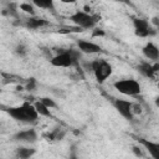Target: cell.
I'll return each instance as SVG.
<instances>
[{
    "label": "cell",
    "mask_w": 159,
    "mask_h": 159,
    "mask_svg": "<svg viewBox=\"0 0 159 159\" xmlns=\"http://www.w3.org/2000/svg\"><path fill=\"white\" fill-rule=\"evenodd\" d=\"M7 116H10L12 119L21 122V123H34L37 120L39 114L30 102H24L21 106H15V107H0Z\"/></svg>",
    "instance_id": "obj_1"
},
{
    "label": "cell",
    "mask_w": 159,
    "mask_h": 159,
    "mask_svg": "<svg viewBox=\"0 0 159 159\" xmlns=\"http://www.w3.org/2000/svg\"><path fill=\"white\" fill-rule=\"evenodd\" d=\"M81 60V52L78 50H62L51 58V65L55 67H72L77 66Z\"/></svg>",
    "instance_id": "obj_2"
},
{
    "label": "cell",
    "mask_w": 159,
    "mask_h": 159,
    "mask_svg": "<svg viewBox=\"0 0 159 159\" xmlns=\"http://www.w3.org/2000/svg\"><path fill=\"white\" fill-rule=\"evenodd\" d=\"M70 20L72 21V24L76 27L81 29L83 31V30H88V29L89 30L94 29L97 25V21H98V16L92 15L83 10H77L72 15H70Z\"/></svg>",
    "instance_id": "obj_3"
},
{
    "label": "cell",
    "mask_w": 159,
    "mask_h": 159,
    "mask_svg": "<svg viewBox=\"0 0 159 159\" xmlns=\"http://www.w3.org/2000/svg\"><path fill=\"white\" fill-rule=\"evenodd\" d=\"M88 70L87 71H92L96 81L98 83H103L108 77L112 76L113 73V67L109 62H107L106 60H94L89 63H87Z\"/></svg>",
    "instance_id": "obj_4"
},
{
    "label": "cell",
    "mask_w": 159,
    "mask_h": 159,
    "mask_svg": "<svg viewBox=\"0 0 159 159\" xmlns=\"http://www.w3.org/2000/svg\"><path fill=\"white\" fill-rule=\"evenodd\" d=\"M113 86L119 93H122L124 96H129V97H135V96L140 94V92H142L140 83L133 78L118 80L113 83Z\"/></svg>",
    "instance_id": "obj_5"
},
{
    "label": "cell",
    "mask_w": 159,
    "mask_h": 159,
    "mask_svg": "<svg viewBox=\"0 0 159 159\" xmlns=\"http://www.w3.org/2000/svg\"><path fill=\"white\" fill-rule=\"evenodd\" d=\"M133 26H134V34L138 37H149L155 34L153 31L152 25L148 20L142 19V17H134L133 19Z\"/></svg>",
    "instance_id": "obj_6"
},
{
    "label": "cell",
    "mask_w": 159,
    "mask_h": 159,
    "mask_svg": "<svg viewBox=\"0 0 159 159\" xmlns=\"http://www.w3.org/2000/svg\"><path fill=\"white\" fill-rule=\"evenodd\" d=\"M113 106L117 109V112L125 118L127 120H132L134 118L133 114V102L128 101V99H122V98H117L113 101Z\"/></svg>",
    "instance_id": "obj_7"
},
{
    "label": "cell",
    "mask_w": 159,
    "mask_h": 159,
    "mask_svg": "<svg viewBox=\"0 0 159 159\" xmlns=\"http://www.w3.org/2000/svg\"><path fill=\"white\" fill-rule=\"evenodd\" d=\"M77 47L81 53H86V55H94L102 52V47L99 45L87 40H77Z\"/></svg>",
    "instance_id": "obj_8"
},
{
    "label": "cell",
    "mask_w": 159,
    "mask_h": 159,
    "mask_svg": "<svg viewBox=\"0 0 159 159\" xmlns=\"http://www.w3.org/2000/svg\"><path fill=\"white\" fill-rule=\"evenodd\" d=\"M159 70V65L158 62L155 63H150L148 61H143L138 65V71L144 76V77H148V78H154L157 72Z\"/></svg>",
    "instance_id": "obj_9"
},
{
    "label": "cell",
    "mask_w": 159,
    "mask_h": 159,
    "mask_svg": "<svg viewBox=\"0 0 159 159\" xmlns=\"http://www.w3.org/2000/svg\"><path fill=\"white\" fill-rule=\"evenodd\" d=\"M14 140L22 143H34L37 140V132L35 129H25L14 134Z\"/></svg>",
    "instance_id": "obj_10"
},
{
    "label": "cell",
    "mask_w": 159,
    "mask_h": 159,
    "mask_svg": "<svg viewBox=\"0 0 159 159\" xmlns=\"http://www.w3.org/2000/svg\"><path fill=\"white\" fill-rule=\"evenodd\" d=\"M138 142L149 153V155H150L152 159H159V143L152 142V140L144 139V138H139Z\"/></svg>",
    "instance_id": "obj_11"
},
{
    "label": "cell",
    "mask_w": 159,
    "mask_h": 159,
    "mask_svg": "<svg viewBox=\"0 0 159 159\" xmlns=\"http://www.w3.org/2000/svg\"><path fill=\"white\" fill-rule=\"evenodd\" d=\"M143 55H144L148 60H152V61L157 62L158 58H159V48H158V46H157L154 42L149 41V42H147L145 46L143 47Z\"/></svg>",
    "instance_id": "obj_12"
},
{
    "label": "cell",
    "mask_w": 159,
    "mask_h": 159,
    "mask_svg": "<svg viewBox=\"0 0 159 159\" xmlns=\"http://www.w3.org/2000/svg\"><path fill=\"white\" fill-rule=\"evenodd\" d=\"M46 25H48V21H46L45 19L37 17V16H31L27 20H25V26L30 30H37V29L43 27Z\"/></svg>",
    "instance_id": "obj_13"
},
{
    "label": "cell",
    "mask_w": 159,
    "mask_h": 159,
    "mask_svg": "<svg viewBox=\"0 0 159 159\" xmlns=\"http://www.w3.org/2000/svg\"><path fill=\"white\" fill-rule=\"evenodd\" d=\"M35 153L36 149L31 147H20L16 149V157L19 159H30Z\"/></svg>",
    "instance_id": "obj_14"
},
{
    "label": "cell",
    "mask_w": 159,
    "mask_h": 159,
    "mask_svg": "<svg viewBox=\"0 0 159 159\" xmlns=\"http://www.w3.org/2000/svg\"><path fill=\"white\" fill-rule=\"evenodd\" d=\"M34 107H35V109H36V112H37L39 116H42V117H51V111H50L45 104H42L40 101L35 102V103H34Z\"/></svg>",
    "instance_id": "obj_15"
},
{
    "label": "cell",
    "mask_w": 159,
    "mask_h": 159,
    "mask_svg": "<svg viewBox=\"0 0 159 159\" xmlns=\"http://www.w3.org/2000/svg\"><path fill=\"white\" fill-rule=\"evenodd\" d=\"M34 6H37V7H42V9H47V10H55V5H53V1L51 0H35L32 1Z\"/></svg>",
    "instance_id": "obj_16"
},
{
    "label": "cell",
    "mask_w": 159,
    "mask_h": 159,
    "mask_svg": "<svg viewBox=\"0 0 159 159\" xmlns=\"http://www.w3.org/2000/svg\"><path fill=\"white\" fill-rule=\"evenodd\" d=\"M20 9L24 12L30 14L31 16H35V6L32 2H22V4H20Z\"/></svg>",
    "instance_id": "obj_17"
},
{
    "label": "cell",
    "mask_w": 159,
    "mask_h": 159,
    "mask_svg": "<svg viewBox=\"0 0 159 159\" xmlns=\"http://www.w3.org/2000/svg\"><path fill=\"white\" fill-rule=\"evenodd\" d=\"M63 137H65V132L62 129H55L53 132H51L47 135V138L51 140H61Z\"/></svg>",
    "instance_id": "obj_18"
},
{
    "label": "cell",
    "mask_w": 159,
    "mask_h": 159,
    "mask_svg": "<svg viewBox=\"0 0 159 159\" xmlns=\"http://www.w3.org/2000/svg\"><path fill=\"white\" fill-rule=\"evenodd\" d=\"M42 104H45L48 109H51V108H56L57 107V104H56V102L53 101V99H51V98H48V97H42V98H40L39 99Z\"/></svg>",
    "instance_id": "obj_19"
},
{
    "label": "cell",
    "mask_w": 159,
    "mask_h": 159,
    "mask_svg": "<svg viewBox=\"0 0 159 159\" xmlns=\"http://www.w3.org/2000/svg\"><path fill=\"white\" fill-rule=\"evenodd\" d=\"M36 86H37L36 80H35V78H29V80H27V82H26L25 88H26L27 91H34V89L36 88Z\"/></svg>",
    "instance_id": "obj_20"
},
{
    "label": "cell",
    "mask_w": 159,
    "mask_h": 159,
    "mask_svg": "<svg viewBox=\"0 0 159 159\" xmlns=\"http://www.w3.org/2000/svg\"><path fill=\"white\" fill-rule=\"evenodd\" d=\"M92 36L93 37H97V36H104V31L102 29H97L94 27L93 29V32H92Z\"/></svg>",
    "instance_id": "obj_21"
},
{
    "label": "cell",
    "mask_w": 159,
    "mask_h": 159,
    "mask_svg": "<svg viewBox=\"0 0 159 159\" xmlns=\"http://www.w3.org/2000/svg\"><path fill=\"white\" fill-rule=\"evenodd\" d=\"M16 53H19V55H25V53H26V48H25L22 45H19V46L16 47Z\"/></svg>",
    "instance_id": "obj_22"
},
{
    "label": "cell",
    "mask_w": 159,
    "mask_h": 159,
    "mask_svg": "<svg viewBox=\"0 0 159 159\" xmlns=\"http://www.w3.org/2000/svg\"><path fill=\"white\" fill-rule=\"evenodd\" d=\"M133 152H134V154H135L137 157H142V155H143V153H142L140 148H139V147H137V145H134V147H133Z\"/></svg>",
    "instance_id": "obj_23"
},
{
    "label": "cell",
    "mask_w": 159,
    "mask_h": 159,
    "mask_svg": "<svg viewBox=\"0 0 159 159\" xmlns=\"http://www.w3.org/2000/svg\"><path fill=\"white\" fill-rule=\"evenodd\" d=\"M68 159H78V158H77V157H76L75 154H72V155H71V157H70Z\"/></svg>",
    "instance_id": "obj_24"
},
{
    "label": "cell",
    "mask_w": 159,
    "mask_h": 159,
    "mask_svg": "<svg viewBox=\"0 0 159 159\" xmlns=\"http://www.w3.org/2000/svg\"><path fill=\"white\" fill-rule=\"evenodd\" d=\"M0 94H1V88H0Z\"/></svg>",
    "instance_id": "obj_25"
},
{
    "label": "cell",
    "mask_w": 159,
    "mask_h": 159,
    "mask_svg": "<svg viewBox=\"0 0 159 159\" xmlns=\"http://www.w3.org/2000/svg\"><path fill=\"white\" fill-rule=\"evenodd\" d=\"M147 159H152V158H147Z\"/></svg>",
    "instance_id": "obj_26"
},
{
    "label": "cell",
    "mask_w": 159,
    "mask_h": 159,
    "mask_svg": "<svg viewBox=\"0 0 159 159\" xmlns=\"http://www.w3.org/2000/svg\"><path fill=\"white\" fill-rule=\"evenodd\" d=\"M0 159H1V158H0Z\"/></svg>",
    "instance_id": "obj_27"
}]
</instances>
